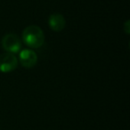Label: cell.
<instances>
[{
    "mask_svg": "<svg viewBox=\"0 0 130 130\" xmlns=\"http://www.w3.org/2000/svg\"><path fill=\"white\" fill-rule=\"evenodd\" d=\"M22 39L24 44L30 48H39L45 43V34L40 27L30 25L23 30Z\"/></svg>",
    "mask_w": 130,
    "mask_h": 130,
    "instance_id": "6da1fadb",
    "label": "cell"
},
{
    "mask_svg": "<svg viewBox=\"0 0 130 130\" xmlns=\"http://www.w3.org/2000/svg\"><path fill=\"white\" fill-rule=\"evenodd\" d=\"M1 45L5 51L10 54H17L22 49V41L16 34L8 33L5 35L1 41Z\"/></svg>",
    "mask_w": 130,
    "mask_h": 130,
    "instance_id": "7a4b0ae2",
    "label": "cell"
},
{
    "mask_svg": "<svg viewBox=\"0 0 130 130\" xmlns=\"http://www.w3.org/2000/svg\"><path fill=\"white\" fill-rule=\"evenodd\" d=\"M18 67V60L13 54L3 53L0 54V72L8 73Z\"/></svg>",
    "mask_w": 130,
    "mask_h": 130,
    "instance_id": "3957f363",
    "label": "cell"
},
{
    "mask_svg": "<svg viewBox=\"0 0 130 130\" xmlns=\"http://www.w3.org/2000/svg\"><path fill=\"white\" fill-rule=\"evenodd\" d=\"M19 59H20L21 64L27 69L33 68L38 62V55L34 51L30 49H23L21 51L19 54Z\"/></svg>",
    "mask_w": 130,
    "mask_h": 130,
    "instance_id": "277c9868",
    "label": "cell"
},
{
    "mask_svg": "<svg viewBox=\"0 0 130 130\" xmlns=\"http://www.w3.org/2000/svg\"><path fill=\"white\" fill-rule=\"evenodd\" d=\"M48 25L52 30L60 32L64 29L66 26V20L61 13H53L48 18Z\"/></svg>",
    "mask_w": 130,
    "mask_h": 130,
    "instance_id": "5b68a950",
    "label": "cell"
},
{
    "mask_svg": "<svg viewBox=\"0 0 130 130\" xmlns=\"http://www.w3.org/2000/svg\"><path fill=\"white\" fill-rule=\"evenodd\" d=\"M123 30L125 31L126 34H129L130 33V21L127 20L123 25Z\"/></svg>",
    "mask_w": 130,
    "mask_h": 130,
    "instance_id": "8992f818",
    "label": "cell"
}]
</instances>
